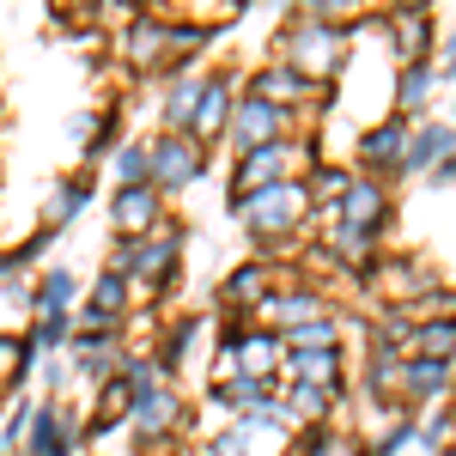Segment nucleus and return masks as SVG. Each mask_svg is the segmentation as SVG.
I'll use <instances>...</instances> for the list:
<instances>
[{"label": "nucleus", "instance_id": "obj_1", "mask_svg": "<svg viewBox=\"0 0 456 456\" xmlns=\"http://www.w3.org/2000/svg\"><path fill=\"white\" fill-rule=\"evenodd\" d=\"M268 61H281V68H292L298 79H311L316 92H329L353 61V31L322 25L305 6H292L281 19V31H274V55H268Z\"/></svg>", "mask_w": 456, "mask_h": 456}, {"label": "nucleus", "instance_id": "obj_2", "mask_svg": "<svg viewBox=\"0 0 456 456\" xmlns=\"http://www.w3.org/2000/svg\"><path fill=\"white\" fill-rule=\"evenodd\" d=\"M232 208V219L244 225V238L262 256H274L281 244H292L298 232H305V219L316 213L311 201V183L305 176H292V183H281V189H262V195H249V201H225Z\"/></svg>", "mask_w": 456, "mask_h": 456}, {"label": "nucleus", "instance_id": "obj_3", "mask_svg": "<svg viewBox=\"0 0 456 456\" xmlns=\"http://www.w3.org/2000/svg\"><path fill=\"white\" fill-rule=\"evenodd\" d=\"M183 219H165L152 238H116L104 256V268H116V274H128L134 281V292H171L176 274H183Z\"/></svg>", "mask_w": 456, "mask_h": 456}, {"label": "nucleus", "instance_id": "obj_4", "mask_svg": "<svg viewBox=\"0 0 456 456\" xmlns=\"http://www.w3.org/2000/svg\"><path fill=\"white\" fill-rule=\"evenodd\" d=\"M322 165V152L316 141H281V146H256L244 159H232V176H225V201H249V195H262V189H281L292 176H311Z\"/></svg>", "mask_w": 456, "mask_h": 456}, {"label": "nucleus", "instance_id": "obj_5", "mask_svg": "<svg viewBox=\"0 0 456 456\" xmlns=\"http://www.w3.org/2000/svg\"><path fill=\"white\" fill-rule=\"evenodd\" d=\"M281 286H292V268H286L281 256H249L238 268H225V281H219V316H249L256 322V311Z\"/></svg>", "mask_w": 456, "mask_h": 456}, {"label": "nucleus", "instance_id": "obj_6", "mask_svg": "<svg viewBox=\"0 0 456 456\" xmlns=\"http://www.w3.org/2000/svg\"><path fill=\"white\" fill-rule=\"evenodd\" d=\"M165 61H171V12L141 6V19L128 31H116V68L128 79H146V73L165 79Z\"/></svg>", "mask_w": 456, "mask_h": 456}, {"label": "nucleus", "instance_id": "obj_7", "mask_svg": "<svg viewBox=\"0 0 456 456\" xmlns=\"http://www.w3.org/2000/svg\"><path fill=\"white\" fill-rule=\"evenodd\" d=\"M281 141H298V116L281 104H268V98H238L232 110V128H225V146H232V159H244L256 146H281Z\"/></svg>", "mask_w": 456, "mask_h": 456}, {"label": "nucleus", "instance_id": "obj_8", "mask_svg": "<svg viewBox=\"0 0 456 456\" xmlns=\"http://www.w3.org/2000/svg\"><path fill=\"white\" fill-rule=\"evenodd\" d=\"M408 141H414V122L389 110L384 122H371L359 146H353V171L359 176H378V183H395L402 176V159H408Z\"/></svg>", "mask_w": 456, "mask_h": 456}, {"label": "nucleus", "instance_id": "obj_9", "mask_svg": "<svg viewBox=\"0 0 456 456\" xmlns=\"http://www.w3.org/2000/svg\"><path fill=\"white\" fill-rule=\"evenodd\" d=\"M244 98V73L238 68H208V92H201V110H195V122H189V141L225 146V128H232V110Z\"/></svg>", "mask_w": 456, "mask_h": 456}, {"label": "nucleus", "instance_id": "obj_10", "mask_svg": "<svg viewBox=\"0 0 456 456\" xmlns=\"http://www.w3.org/2000/svg\"><path fill=\"white\" fill-rule=\"evenodd\" d=\"M201 171H208V146L201 141H189V134H152V189L165 201L183 195Z\"/></svg>", "mask_w": 456, "mask_h": 456}, {"label": "nucleus", "instance_id": "obj_11", "mask_svg": "<svg viewBox=\"0 0 456 456\" xmlns=\"http://www.w3.org/2000/svg\"><path fill=\"white\" fill-rule=\"evenodd\" d=\"M322 316H335V305H329V292L316 281H292L281 286L262 311H256V322L262 329H274V335H292V329H305V322H322Z\"/></svg>", "mask_w": 456, "mask_h": 456}, {"label": "nucleus", "instance_id": "obj_12", "mask_svg": "<svg viewBox=\"0 0 456 456\" xmlns=\"http://www.w3.org/2000/svg\"><path fill=\"white\" fill-rule=\"evenodd\" d=\"M384 37L395 49V68H414V61H432V12L420 0H402V6H384Z\"/></svg>", "mask_w": 456, "mask_h": 456}, {"label": "nucleus", "instance_id": "obj_13", "mask_svg": "<svg viewBox=\"0 0 456 456\" xmlns=\"http://www.w3.org/2000/svg\"><path fill=\"white\" fill-rule=\"evenodd\" d=\"M165 219H171V208H165V195H159L152 183L110 195V232H116V238H152Z\"/></svg>", "mask_w": 456, "mask_h": 456}, {"label": "nucleus", "instance_id": "obj_14", "mask_svg": "<svg viewBox=\"0 0 456 456\" xmlns=\"http://www.w3.org/2000/svg\"><path fill=\"white\" fill-rule=\"evenodd\" d=\"M98 201V176L92 171H68L55 176V189H49V201H43V219H37V232H49V238H61L79 213Z\"/></svg>", "mask_w": 456, "mask_h": 456}, {"label": "nucleus", "instance_id": "obj_15", "mask_svg": "<svg viewBox=\"0 0 456 456\" xmlns=\"http://www.w3.org/2000/svg\"><path fill=\"white\" fill-rule=\"evenodd\" d=\"M238 371L244 378H256V384H286V335H274V329H244L238 341Z\"/></svg>", "mask_w": 456, "mask_h": 456}, {"label": "nucleus", "instance_id": "obj_16", "mask_svg": "<svg viewBox=\"0 0 456 456\" xmlns=\"http://www.w3.org/2000/svg\"><path fill=\"white\" fill-rule=\"evenodd\" d=\"M322 256L335 262V268H353V274H378V262H384V238H371V232H359V225H341V219H329V232H322Z\"/></svg>", "mask_w": 456, "mask_h": 456}, {"label": "nucleus", "instance_id": "obj_17", "mask_svg": "<svg viewBox=\"0 0 456 456\" xmlns=\"http://www.w3.org/2000/svg\"><path fill=\"white\" fill-rule=\"evenodd\" d=\"M244 92H249V98H268V104H281V110H292V116L316 104V86H311V79H298L292 68H281V61L249 68L244 73Z\"/></svg>", "mask_w": 456, "mask_h": 456}, {"label": "nucleus", "instance_id": "obj_18", "mask_svg": "<svg viewBox=\"0 0 456 456\" xmlns=\"http://www.w3.org/2000/svg\"><path fill=\"white\" fill-rule=\"evenodd\" d=\"M335 219H341V225H359V232H371V238H384V225L395 219V195H389V183L359 176V183L347 189V201H341Z\"/></svg>", "mask_w": 456, "mask_h": 456}, {"label": "nucleus", "instance_id": "obj_19", "mask_svg": "<svg viewBox=\"0 0 456 456\" xmlns=\"http://www.w3.org/2000/svg\"><path fill=\"white\" fill-rule=\"evenodd\" d=\"M456 159V128L451 122H414V141H408V159H402V176H432Z\"/></svg>", "mask_w": 456, "mask_h": 456}, {"label": "nucleus", "instance_id": "obj_20", "mask_svg": "<svg viewBox=\"0 0 456 456\" xmlns=\"http://www.w3.org/2000/svg\"><path fill=\"white\" fill-rule=\"evenodd\" d=\"M201 92H208V68L165 79V92H159V134H189V122L201 110Z\"/></svg>", "mask_w": 456, "mask_h": 456}, {"label": "nucleus", "instance_id": "obj_21", "mask_svg": "<svg viewBox=\"0 0 456 456\" xmlns=\"http://www.w3.org/2000/svg\"><path fill=\"white\" fill-rule=\"evenodd\" d=\"M79 274L68 262H49L43 274L31 281V316H79Z\"/></svg>", "mask_w": 456, "mask_h": 456}, {"label": "nucleus", "instance_id": "obj_22", "mask_svg": "<svg viewBox=\"0 0 456 456\" xmlns=\"http://www.w3.org/2000/svg\"><path fill=\"white\" fill-rule=\"evenodd\" d=\"M134 420V389H128V378H110V384H98L92 395H86V432L92 438H104V432H116V426Z\"/></svg>", "mask_w": 456, "mask_h": 456}, {"label": "nucleus", "instance_id": "obj_23", "mask_svg": "<svg viewBox=\"0 0 456 456\" xmlns=\"http://www.w3.org/2000/svg\"><path fill=\"white\" fill-rule=\"evenodd\" d=\"M128 341H73L68 359H73V371H79V384H110V378H122V365H128Z\"/></svg>", "mask_w": 456, "mask_h": 456}, {"label": "nucleus", "instance_id": "obj_24", "mask_svg": "<svg viewBox=\"0 0 456 456\" xmlns=\"http://www.w3.org/2000/svg\"><path fill=\"white\" fill-rule=\"evenodd\" d=\"M456 389V365H444V359H408V378H402V402L420 414V408H432V402H444Z\"/></svg>", "mask_w": 456, "mask_h": 456}, {"label": "nucleus", "instance_id": "obj_25", "mask_svg": "<svg viewBox=\"0 0 456 456\" xmlns=\"http://www.w3.org/2000/svg\"><path fill=\"white\" fill-rule=\"evenodd\" d=\"M195 341H201V316H176V322H165V335L152 341V359H159V371L171 384H183V365H189Z\"/></svg>", "mask_w": 456, "mask_h": 456}, {"label": "nucleus", "instance_id": "obj_26", "mask_svg": "<svg viewBox=\"0 0 456 456\" xmlns=\"http://www.w3.org/2000/svg\"><path fill=\"white\" fill-rule=\"evenodd\" d=\"M347 402V384L322 389V384H286V408H292V426H329V414Z\"/></svg>", "mask_w": 456, "mask_h": 456}, {"label": "nucleus", "instance_id": "obj_27", "mask_svg": "<svg viewBox=\"0 0 456 456\" xmlns=\"http://www.w3.org/2000/svg\"><path fill=\"white\" fill-rule=\"evenodd\" d=\"M438 92V61H414V68H395V116L426 122V104Z\"/></svg>", "mask_w": 456, "mask_h": 456}, {"label": "nucleus", "instance_id": "obj_28", "mask_svg": "<svg viewBox=\"0 0 456 456\" xmlns=\"http://www.w3.org/2000/svg\"><path fill=\"white\" fill-rule=\"evenodd\" d=\"M286 384H347V371H341V347H311V353H286Z\"/></svg>", "mask_w": 456, "mask_h": 456}, {"label": "nucleus", "instance_id": "obj_29", "mask_svg": "<svg viewBox=\"0 0 456 456\" xmlns=\"http://www.w3.org/2000/svg\"><path fill=\"white\" fill-rule=\"evenodd\" d=\"M86 305L128 322V316H134V281H128V274H116V268H98L92 286H86Z\"/></svg>", "mask_w": 456, "mask_h": 456}, {"label": "nucleus", "instance_id": "obj_30", "mask_svg": "<svg viewBox=\"0 0 456 456\" xmlns=\"http://www.w3.org/2000/svg\"><path fill=\"white\" fill-rule=\"evenodd\" d=\"M305 183H311L316 213H322V219H335V213H341V201H347V189L359 183V171H353V165H329V159H322V165H316Z\"/></svg>", "mask_w": 456, "mask_h": 456}, {"label": "nucleus", "instance_id": "obj_31", "mask_svg": "<svg viewBox=\"0 0 456 456\" xmlns=\"http://www.w3.org/2000/svg\"><path fill=\"white\" fill-rule=\"evenodd\" d=\"M408 359H444V365H456V322H414Z\"/></svg>", "mask_w": 456, "mask_h": 456}, {"label": "nucleus", "instance_id": "obj_32", "mask_svg": "<svg viewBox=\"0 0 456 456\" xmlns=\"http://www.w3.org/2000/svg\"><path fill=\"white\" fill-rule=\"evenodd\" d=\"M110 165H116V189H141V183H152V141H134V134H128V141L116 146Z\"/></svg>", "mask_w": 456, "mask_h": 456}, {"label": "nucleus", "instance_id": "obj_33", "mask_svg": "<svg viewBox=\"0 0 456 456\" xmlns=\"http://www.w3.org/2000/svg\"><path fill=\"white\" fill-rule=\"evenodd\" d=\"M195 451H201V456H256V438H249L244 420H219Z\"/></svg>", "mask_w": 456, "mask_h": 456}, {"label": "nucleus", "instance_id": "obj_34", "mask_svg": "<svg viewBox=\"0 0 456 456\" xmlns=\"http://www.w3.org/2000/svg\"><path fill=\"white\" fill-rule=\"evenodd\" d=\"M402 316H408V322H456V292L451 286H426Z\"/></svg>", "mask_w": 456, "mask_h": 456}, {"label": "nucleus", "instance_id": "obj_35", "mask_svg": "<svg viewBox=\"0 0 456 456\" xmlns=\"http://www.w3.org/2000/svg\"><path fill=\"white\" fill-rule=\"evenodd\" d=\"M311 347H341V316H322L286 335V353H311Z\"/></svg>", "mask_w": 456, "mask_h": 456}, {"label": "nucleus", "instance_id": "obj_36", "mask_svg": "<svg viewBox=\"0 0 456 456\" xmlns=\"http://www.w3.org/2000/svg\"><path fill=\"white\" fill-rule=\"evenodd\" d=\"M420 444L438 451V456H451V444H456V402H444L432 420H420Z\"/></svg>", "mask_w": 456, "mask_h": 456}, {"label": "nucleus", "instance_id": "obj_37", "mask_svg": "<svg viewBox=\"0 0 456 456\" xmlns=\"http://www.w3.org/2000/svg\"><path fill=\"white\" fill-rule=\"evenodd\" d=\"M31 414H37V395H12V408H6V420H0V444L25 451V432H31Z\"/></svg>", "mask_w": 456, "mask_h": 456}, {"label": "nucleus", "instance_id": "obj_38", "mask_svg": "<svg viewBox=\"0 0 456 456\" xmlns=\"http://www.w3.org/2000/svg\"><path fill=\"white\" fill-rule=\"evenodd\" d=\"M37 378H43V402H61V389L79 384V371H73V359H68V353L43 359V365H37Z\"/></svg>", "mask_w": 456, "mask_h": 456}, {"label": "nucleus", "instance_id": "obj_39", "mask_svg": "<svg viewBox=\"0 0 456 456\" xmlns=\"http://www.w3.org/2000/svg\"><path fill=\"white\" fill-rule=\"evenodd\" d=\"M98 122H104V110H92V104H86V110H73V116H68V141L79 146V152H86V141L98 134Z\"/></svg>", "mask_w": 456, "mask_h": 456}, {"label": "nucleus", "instance_id": "obj_40", "mask_svg": "<svg viewBox=\"0 0 456 456\" xmlns=\"http://www.w3.org/2000/svg\"><path fill=\"white\" fill-rule=\"evenodd\" d=\"M451 73H456V31L438 43V79H451Z\"/></svg>", "mask_w": 456, "mask_h": 456}, {"label": "nucleus", "instance_id": "obj_41", "mask_svg": "<svg viewBox=\"0 0 456 456\" xmlns=\"http://www.w3.org/2000/svg\"><path fill=\"white\" fill-rule=\"evenodd\" d=\"M444 122H451V128H456V98H451V116H444Z\"/></svg>", "mask_w": 456, "mask_h": 456}, {"label": "nucleus", "instance_id": "obj_42", "mask_svg": "<svg viewBox=\"0 0 456 456\" xmlns=\"http://www.w3.org/2000/svg\"><path fill=\"white\" fill-rule=\"evenodd\" d=\"M0 456H19V451H12V444H0Z\"/></svg>", "mask_w": 456, "mask_h": 456}, {"label": "nucleus", "instance_id": "obj_43", "mask_svg": "<svg viewBox=\"0 0 456 456\" xmlns=\"http://www.w3.org/2000/svg\"><path fill=\"white\" fill-rule=\"evenodd\" d=\"M0 122H6V98H0Z\"/></svg>", "mask_w": 456, "mask_h": 456}, {"label": "nucleus", "instance_id": "obj_44", "mask_svg": "<svg viewBox=\"0 0 456 456\" xmlns=\"http://www.w3.org/2000/svg\"><path fill=\"white\" fill-rule=\"evenodd\" d=\"M0 183H6V165H0Z\"/></svg>", "mask_w": 456, "mask_h": 456}, {"label": "nucleus", "instance_id": "obj_45", "mask_svg": "<svg viewBox=\"0 0 456 456\" xmlns=\"http://www.w3.org/2000/svg\"><path fill=\"white\" fill-rule=\"evenodd\" d=\"M183 456H201V451H183Z\"/></svg>", "mask_w": 456, "mask_h": 456}, {"label": "nucleus", "instance_id": "obj_46", "mask_svg": "<svg viewBox=\"0 0 456 456\" xmlns=\"http://www.w3.org/2000/svg\"><path fill=\"white\" fill-rule=\"evenodd\" d=\"M451 456H456V444H451Z\"/></svg>", "mask_w": 456, "mask_h": 456}]
</instances>
